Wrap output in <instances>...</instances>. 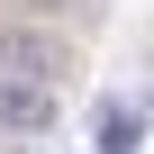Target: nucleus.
Returning a JSON list of instances; mask_svg holds the SVG:
<instances>
[{
  "label": "nucleus",
  "mask_w": 154,
  "mask_h": 154,
  "mask_svg": "<svg viewBox=\"0 0 154 154\" xmlns=\"http://www.w3.org/2000/svg\"><path fill=\"white\" fill-rule=\"evenodd\" d=\"M63 72H72L63 36H45V27H0V91H63Z\"/></svg>",
  "instance_id": "1"
},
{
  "label": "nucleus",
  "mask_w": 154,
  "mask_h": 154,
  "mask_svg": "<svg viewBox=\"0 0 154 154\" xmlns=\"http://www.w3.org/2000/svg\"><path fill=\"white\" fill-rule=\"evenodd\" d=\"M136 136H145V118H136L127 100H109V109H100V154H136Z\"/></svg>",
  "instance_id": "2"
},
{
  "label": "nucleus",
  "mask_w": 154,
  "mask_h": 154,
  "mask_svg": "<svg viewBox=\"0 0 154 154\" xmlns=\"http://www.w3.org/2000/svg\"><path fill=\"white\" fill-rule=\"evenodd\" d=\"M18 9H54V0H18Z\"/></svg>",
  "instance_id": "3"
}]
</instances>
